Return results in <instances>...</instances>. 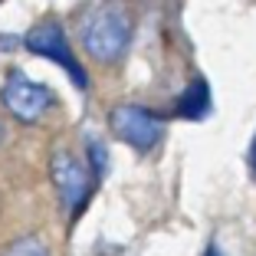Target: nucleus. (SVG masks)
Instances as JSON below:
<instances>
[{
	"mask_svg": "<svg viewBox=\"0 0 256 256\" xmlns=\"http://www.w3.org/2000/svg\"><path fill=\"white\" fill-rule=\"evenodd\" d=\"M79 43L96 62H118L125 56L135 20L122 0H98L79 16Z\"/></svg>",
	"mask_w": 256,
	"mask_h": 256,
	"instance_id": "obj_1",
	"label": "nucleus"
},
{
	"mask_svg": "<svg viewBox=\"0 0 256 256\" xmlns=\"http://www.w3.org/2000/svg\"><path fill=\"white\" fill-rule=\"evenodd\" d=\"M0 98H4L7 112L14 115V118H20V122H40L46 112H50V106H53V92L46 89V86L33 82V79H26L23 72H10L7 76Z\"/></svg>",
	"mask_w": 256,
	"mask_h": 256,
	"instance_id": "obj_2",
	"label": "nucleus"
},
{
	"mask_svg": "<svg viewBox=\"0 0 256 256\" xmlns=\"http://www.w3.org/2000/svg\"><path fill=\"white\" fill-rule=\"evenodd\" d=\"M26 50L36 53V56H43V60L60 62V66L72 76L76 86H86V72H82V66H79V60L72 56V46L66 43V33H62V26L56 20L36 23V26L26 33Z\"/></svg>",
	"mask_w": 256,
	"mask_h": 256,
	"instance_id": "obj_3",
	"label": "nucleus"
},
{
	"mask_svg": "<svg viewBox=\"0 0 256 256\" xmlns=\"http://www.w3.org/2000/svg\"><path fill=\"white\" fill-rule=\"evenodd\" d=\"M112 132L122 138L125 144H132V148L138 151H148L158 144L161 138V122L154 118L151 112H144V108L138 106H118L112 108Z\"/></svg>",
	"mask_w": 256,
	"mask_h": 256,
	"instance_id": "obj_4",
	"label": "nucleus"
},
{
	"mask_svg": "<svg viewBox=\"0 0 256 256\" xmlns=\"http://www.w3.org/2000/svg\"><path fill=\"white\" fill-rule=\"evenodd\" d=\"M53 184H56V190H60L62 204H66L69 210L82 207L86 194H89V171H86V164L76 158L72 151L60 148L53 154Z\"/></svg>",
	"mask_w": 256,
	"mask_h": 256,
	"instance_id": "obj_5",
	"label": "nucleus"
},
{
	"mask_svg": "<svg viewBox=\"0 0 256 256\" xmlns=\"http://www.w3.org/2000/svg\"><path fill=\"white\" fill-rule=\"evenodd\" d=\"M210 106V98H207V86L204 82H194L188 92H184V102H181V115L184 118H200Z\"/></svg>",
	"mask_w": 256,
	"mask_h": 256,
	"instance_id": "obj_6",
	"label": "nucleus"
},
{
	"mask_svg": "<svg viewBox=\"0 0 256 256\" xmlns=\"http://www.w3.org/2000/svg\"><path fill=\"white\" fill-rule=\"evenodd\" d=\"M4 256H46V250L40 246V243H20V246L7 250Z\"/></svg>",
	"mask_w": 256,
	"mask_h": 256,
	"instance_id": "obj_7",
	"label": "nucleus"
},
{
	"mask_svg": "<svg viewBox=\"0 0 256 256\" xmlns=\"http://www.w3.org/2000/svg\"><path fill=\"white\" fill-rule=\"evenodd\" d=\"M250 164H253V174H256V138H253V148H250Z\"/></svg>",
	"mask_w": 256,
	"mask_h": 256,
	"instance_id": "obj_8",
	"label": "nucleus"
},
{
	"mask_svg": "<svg viewBox=\"0 0 256 256\" xmlns=\"http://www.w3.org/2000/svg\"><path fill=\"white\" fill-rule=\"evenodd\" d=\"M204 256H224V253H220L217 246H207V253H204Z\"/></svg>",
	"mask_w": 256,
	"mask_h": 256,
	"instance_id": "obj_9",
	"label": "nucleus"
},
{
	"mask_svg": "<svg viewBox=\"0 0 256 256\" xmlns=\"http://www.w3.org/2000/svg\"><path fill=\"white\" fill-rule=\"evenodd\" d=\"M4 135H7V132H4V122H0V144H4Z\"/></svg>",
	"mask_w": 256,
	"mask_h": 256,
	"instance_id": "obj_10",
	"label": "nucleus"
}]
</instances>
